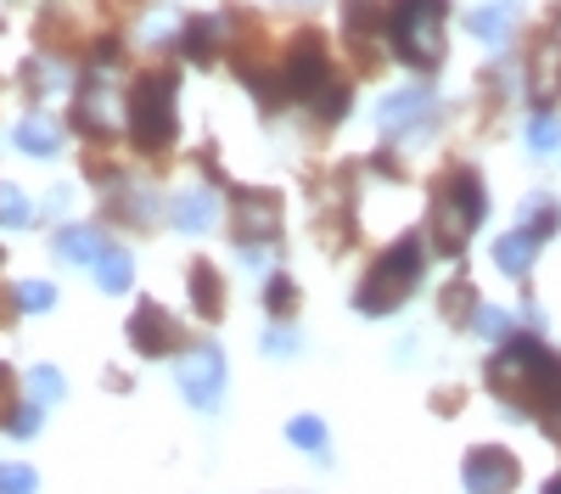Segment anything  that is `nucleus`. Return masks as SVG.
<instances>
[{
  "mask_svg": "<svg viewBox=\"0 0 561 494\" xmlns=\"http://www.w3.org/2000/svg\"><path fill=\"white\" fill-rule=\"evenodd\" d=\"M124 124H129V141L140 152H163L174 141V73L169 68H152L129 84Z\"/></svg>",
  "mask_w": 561,
  "mask_h": 494,
  "instance_id": "obj_2",
  "label": "nucleus"
},
{
  "mask_svg": "<svg viewBox=\"0 0 561 494\" xmlns=\"http://www.w3.org/2000/svg\"><path fill=\"white\" fill-rule=\"evenodd\" d=\"M129 343L140 348V354H169L174 343H180V332H174V321H169V314L158 309V303H140L135 314H129Z\"/></svg>",
  "mask_w": 561,
  "mask_h": 494,
  "instance_id": "obj_11",
  "label": "nucleus"
},
{
  "mask_svg": "<svg viewBox=\"0 0 561 494\" xmlns=\"http://www.w3.org/2000/svg\"><path fill=\"white\" fill-rule=\"evenodd\" d=\"M287 438H293L298 449H309V456L332 461V456H325V422H314V416H293V422H287Z\"/></svg>",
  "mask_w": 561,
  "mask_h": 494,
  "instance_id": "obj_24",
  "label": "nucleus"
},
{
  "mask_svg": "<svg viewBox=\"0 0 561 494\" xmlns=\"http://www.w3.org/2000/svg\"><path fill=\"white\" fill-rule=\"evenodd\" d=\"M18 303H23V309H51V303H57V287H45V282H23V287H18Z\"/></svg>",
  "mask_w": 561,
  "mask_h": 494,
  "instance_id": "obj_33",
  "label": "nucleus"
},
{
  "mask_svg": "<svg viewBox=\"0 0 561 494\" xmlns=\"http://www.w3.org/2000/svg\"><path fill=\"white\" fill-rule=\"evenodd\" d=\"M113 84L96 73V79H84L79 84V102H73V118H79V129L84 135H113L118 129V113H113Z\"/></svg>",
  "mask_w": 561,
  "mask_h": 494,
  "instance_id": "obj_10",
  "label": "nucleus"
},
{
  "mask_svg": "<svg viewBox=\"0 0 561 494\" xmlns=\"http://www.w3.org/2000/svg\"><path fill=\"white\" fill-rule=\"evenodd\" d=\"M129 276H135V259H129L124 248H107V253L96 259V282H102V292H124Z\"/></svg>",
  "mask_w": 561,
  "mask_h": 494,
  "instance_id": "obj_21",
  "label": "nucleus"
},
{
  "mask_svg": "<svg viewBox=\"0 0 561 494\" xmlns=\"http://www.w3.org/2000/svg\"><path fill=\"white\" fill-rule=\"evenodd\" d=\"M489 393L511 404V416L539 411L545 422H561V354L539 337H511L489 366Z\"/></svg>",
  "mask_w": 561,
  "mask_h": 494,
  "instance_id": "obj_1",
  "label": "nucleus"
},
{
  "mask_svg": "<svg viewBox=\"0 0 561 494\" xmlns=\"http://www.w3.org/2000/svg\"><path fill=\"white\" fill-rule=\"evenodd\" d=\"M264 309H270V321H293V309H298V287H293V276H275L264 282Z\"/></svg>",
  "mask_w": 561,
  "mask_h": 494,
  "instance_id": "obj_22",
  "label": "nucleus"
},
{
  "mask_svg": "<svg viewBox=\"0 0 561 494\" xmlns=\"http://www.w3.org/2000/svg\"><path fill=\"white\" fill-rule=\"evenodd\" d=\"M28 197L18 192V186H7V180H0V225H28Z\"/></svg>",
  "mask_w": 561,
  "mask_h": 494,
  "instance_id": "obj_28",
  "label": "nucleus"
},
{
  "mask_svg": "<svg viewBox=\"0 0 561 494\" xmlns=\"http://www.w3.org/2000/svg\"><path fill=\"white\" fill-rule=\"evenodd\" d=\"M18 147H23L28 158H57V152H62V135H57V124H51V118L28 113V118L18 124Z\"/></svg>",
  "mask_w": 561,
  "mask_h": 494,
  "instance_id": "obj_16",
  "label": "nucleus"
},
{
  "mask_svg": "<svg viewBox=\"0 0 561 494\" xmlns=\"http://www.w3.org/2000/svg\"><path fill=\"white\" fill-rule=\"evenodd\" d=\"M528 147H534L539 158H550V152L561 147V124H556V113H534V118H528Z\"/></svg>",
  "mask_w": 561,
  "mask_h": 494,
  "instance_id": "obj_26",
  "label": "nucleus"
},
{
  "mask_svg": "<svg viewBox=\"0 0 561 494\" xmlns=\"http://www.w3.org/2000/svg\"><path fill=\"white\" fill-rule=\"evenodd\" d=\"M472 332H478V337H511V314H505V309L478 303V314H472Z\"/></svg>",
  "mask_w": 561,
  "mask_h": 494,
  "instance_id": "obj_29",
  "label": "nucleus"
},
{
  "mask_svg": "<svg viewBox=\"0 0 561 494\" xmlns=\"http://www.w3.org/2000/svg\"><path fill=\"white\" fill-rule=\"evenodd\" d=\"M444 314H449V321H466V314H478V298H472V287H466V282H455V287L444 292ZM466 326H472V321H466Z\"/></svg>",
  "mask_w": 561,
  "mask_h": 494,
  "instance_id": "obj_30",
  "label": "nucleus"
},
{
  "mask_svg": "<svg viewBox=\"0 0 561 494\" xmlns=\"http://www.w3.org/2000/svg\"><path fill=\"white\" fill-rule=\"evenodd\" d=\"M230 225H237V242L242 248L270 242L275 225H280V203L270 192H237V197H230Z\"/></svg>",
  "mask_w": 561,
  "mask_h": 494,
  "instance_id": "obj_9",
  "label": "nucleus"
},
{
  "mask_svg": "<svg viewBox=\"0 0 561 494\" xmlns=\"http://www.w3.org/2000/svg\"><path fill=\"white\" fill-rule=\"evenodd\" d=\"M34 489H39L34 467H0V494H34Z\"/></svg>",
  "mask_w": 561,
  "mask_h": 494,
  "instance_id": "obj_32",
  "label": "nucleus"
},
{
  "mask_svg": "<svg viewBox=\"0 0 561 494\" xmlns=\"http://www.w3.org/2000/svg\"><path fill=\"white\" fill-rule=\"evenodd\" d=\"M259 348H264V354H298V332H287V326H270V332L259 337Z\"/></svg>",
  "mask_w": 561,
  "mask_h": 494,
  "instance_id": "obj_34",
  "label": "nucleus"
},
{
  "mask_svg": "<svg viewBox=\"0 0 561 494\" xmlns=\"http://www.w3.org/2000/svg\"><path fill=\"white\" fill-rule=\"evenodd\" d=\"M433 113V90H421V84H410V90H393V96H382V107H377V124L388 129V135H399V129H415L421 118Z\"/></svg>",
  "mask_w": 561,
  "mask_h": 494,
  "instance_id": "obj_13",
  "label": "nucleus"
},
{
  "mask_svg": "<svg viewBox=\"0 0 561 494\" xmlns=\"http://www.w3.org/2000/svg\"><path fill=\"white\" fill-rule=\"evenodd\" d=\"M550 96H561V39H550L534 57V102H550Z\"/></svg>",
  "mask_w": 561,
  "mask_h": 494,
  "instance_id": "obj_19",
  "label": "nucleus"
},
{
  "mask_svg": "<svg viewBox=\"0 0 561 494\" xmlns=\"http://www.w3.org/2000/svg\"><path fill=\"white\" fill-rule=\"evenodd\" d=\"M343 28L354 51H377V39L388 34V7L382 0H343Z\"/></svg>",
  "mask_w": 561,
  "mask_h": 494,
  "instance_id": "obj_12",
  "label": "nucleus"
},
{
  "mask_svg": "<svg viewBox=\"0 0 561 494\" xmlns=\"http://www.w3.org/2000/svg\"><path fill=\"white\" fill-rule=\"evenodd\" d=\"M57 253H62L68 264H96V259L107 253V242L90 231V225H68V231L57 237Z\"/></svg>",
  "mask_w": 561,
  "mask_h": 494,
  "instance_id": "obj_18",
  "label": "nucleus"
},
{
  "mask_svg": "<svg viewBox=\"0 0 561 494\" xmlns=\"http://www.w3.org/2000/svg\"><path fill=\"white\" fill-rule=\"evenodd\" d=\"M192 309L203 314V321H214V314L225 309V292H219L214 264H192Z\"/></svg>",
  "mask_w": 561,
  "mask_h": 494,
  "instance_id": "obj_20",
  "label": "nucleus"
},
{
  "mask_svg": "<svg viewBox=\"0 0 561 494\" xmlns=\"http://www.w3.org/2000/svg\"><path fill=\"white\" fill-rule=\"evenodd\" d=\"M388 39L410 68H438L444 57V0H393Z\"/></svg>",
  "mask_w": 561,
  "mask_h": 494,
  "instance_id": "obj_4",
  "label": "nucleus"
},
{
  "mask_svg": "<svg viewBox=\"0 0 561 494\" xmlns=\"http://www.w3.org/2000/svg\"><path fill=\"white\" fill-rule=\"evenodd\" d=\"M534 253H539V237H528V231H505L494 242V264L505 269L511 282H523L528 269H534Z\"/></svg>",
  "mask_w": 561,
  "mask_h": 494,
  "instance_id": "obj_15",
  "label": "nucleus"
},
{
  "mask_svg": "<svg viewBox=\"0 0 561 494\" xmlns=\"http://www.w3.org/2000/svg\"><path fill=\"white\" fill-rule=\"evenodd\" d=\"M483 214H489L483 180H478L472 169H455V174H444V186H438V197H433V225H438V242H444V253H460L466 242H472V231L483 225Z\"/></svg>",
  "mask_w": 561,
  "mask_h": 494,
  "instance_id": "obj_5",
  "label": "nucleus"
},
{
  "mask_svg": "<svg viewBox=\"0 0 561 494\" xmlns=\"http://www.w3.org/2000/svg\"><path fill=\"white\" fill-rule=\"evenodd\" d=\"M169 214H174V231H185V237H203L208 225L219 219V197H214L208 186H192V192H180V197L169 203Z\"/></svg>",
  "mask_w": 561,
  "mask_h": 494,
  "instance_id": "obj_14",
  "label": "nucleus"
},
{
  "mask_svg": "<svg viewBox=\"0 0 561 494\" xmlns=\"http://www.w3.org/2000/svg\"><path fill=\"white\" fill-rule=\"evenodd\" d=\"M214 39H219V23H214V18L185 23V57H192V62H208V57H214Z\"/></svg>",
  "mask_w": 561,
  "mask_h": 494,
  "instance_id": "obj_25",
  "label": "nucleus"
},
{
  "mask_svg": "<svg viewBox=\"0 0 561 494\" xmlns=\"http://www.w3.org/2000/svg\"><path fill=\"white\" fill-rule=\"evenodd\" d=\"M174 382H180L185 399H192V411L214 416L219 399H225V354H219L214 343H197V348L174 366Z\"/></svg>",
  "mask_w": 561,
  "mask_h": 494,
  "instance_id": "obj_6",
  "label": "nucleus"
},
{
  "mask_svg": "<svg viewBox=\"0 0 561 494\" xmlns=\"http://www.w3.org/2000/svg\"><path fill=\"white\" fill-rule=\"evenodd\" d=\"M466 494H511L517 489V456L511 449H500V444H478L472 456H466Z\"/></svg>",
  "mask_w": 561,
  "mask_h": 494,
  "instance_id": "obj_8",
  "label": "nucleus"
},
{
  "mask_svg": "<svg viewBox=\"0 0 561 494\" xmlns=\"http://www.w3.org/2000/svg\"><path fill=\"white\" fill-rule=\"evenodd\" d=\"M539 494H561V478H550V483H545V489H539Z\"/></svg>",
  "mask_w": 561,
  "mask_h": 494,
  "instance_id": "obj_35",
  "label": "nucleus"
},
{
  "mask_svg": "<svg viewBox=\"0 0 561 494\" xmlns=\"http://www.w3.org/2000/svg\"><path fill=\"white\" fill-rule=\"evenodd\" d=\"M28 388H34V399H39V404H57V399L68 393V382H62V371H57V366H34V371H28Z\"/></svg>",
  "mask_w": 561,
  "mask_h": 494,
  "instance_id": "obj_27",
  "label": "nucleus"
},
{
  "mask_svg": "<svg viewBox=\"0 0 561 494\" xmlns=\"http://www.w3.org/2000/svg\"><path fill=\"white\" fill-rule=\"evenodd\" d=\"M0 393H7V366H0Z\"/></svg>",
  "mask_w": 561,
  "mask_h": 494,
  "instance_id": "obj_36",
  "label": "nucleus"
},
{
  "mask_svg": "<svg viewBox=\"0 0 561 494\" xmlns=\"http://www.w3.org/2000/svg\"><path fill=\"white\" fill-rule=\"evenodd\" d=\"M556 225H561V208H556V197H534L528 208H523V231L528 237H556Z\"/></svg>",
  "mask_w": 561,
  "mask_h": 494,
  "instance_id": "obj_23",
  "label": "nucleus"
},
{
  "mask_svg": "<svg viewBox=\"0 0 561 494\" xmlns=\"http://www.w3.org/2000/svg\"><path fill=\"white\" fill-rule=\"evenodd\" d=\"M337 79H332V62H325V45H320V34H304L293 51H287V96H304V102H314V96H325Z\"/></svg>",
  "mask_w": 561,
  "mask_h": 494,
  "instance_id": "obj_7",
  "label": "nucleus"
},
{
  "mask_svg": "<svg viewBox=\"0 0 561 494\" xmlns=\"http://www.w3.org/2000/svg\"><path fill=\"white\" fill-rule=\"evenodd\" d=\"M39 422H45L39 404H18V411L7 416V433H12V438H34V433H39Z\"/></svg>",
  "mask_w": 561,
  "mask_h": 494,
  "instance_id": "obj_31",
  "label": "nucleus"
},
{
  "mask_svg": "<svg viewBox=\"0 0 561 494\" xmlns=\"http://www.w3.org/2000/svg\"><path fill=\"white\" fill-rule=\"evenodd\" d=\"M511 23H517V7H511V0H494V7L472 12V34H478L483 45H494V51L511 39Z\"/></svg>",
  "mask_w": 561,
  "mask_h": 494,
  "instance_id": "obj_17",
  "label": "nucleus"
},
{
  "mask_svg": "<svg viewBox=\"0 0 561 494\" xmlns=\"http://www.w3.org/2000/svg\"><path fill=\"white\" fill-rule=\"evenodd\" d=\"M421 242L415 237H404V242H393L377 264H370V276L359 282V292H354V309L359 314H393L415 287H421Z\"/></svg>",
  "mask_w": 561,
  "mask_h": 494,
  "instance_id": "obj_3",
  "label": "nucleus"
}]
</instances>
